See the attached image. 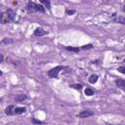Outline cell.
Returning <instances> with one entry per match:
<instances>
[{
	"mask_svg": "<svg viewBox=\"0 0 125 125\" xmlns=\"http://www.w3.org/2000/svg\"><path fill=\"white\" fill-rule=\"evenodd\" d=\"M26 10L28 13H35V12H40V13H44L45 9L43 6L36 4L34 2H28L26 5Z\"/></svg>",
	"mask_w": 125,
	"mask_h": 125,
	"instance_id": "obj_1",
	"label": "cell"
},
{
	"mask_svg": "<svg viewBox=\"0 0 125 125\" xmlns=\"http://www.w3.org/2000/svg\"><path fill=\"white\" fill-rule=\"evenodd\" d=\"M62 69H63V66H62V65L55 66V67L51 68V69L48 71V76L51 77V78H58L59 73H60L61 70H62Z\"/></svg>",
	"mask_w": 125,
	"mask_h": 125,
	"instance_id": "obj_2",
	"label": "cell"
},
{
	"mask_svg": "<svg viewBox=\"0 0 125 125\" xmlns=\"http://www.w3.org/2000/svg\"><path fill=\"white\" fill-rule=\"evenodd\" d=\"M5 15H6V18L8 20V22H10V21H14L15 16H16V12L13 9H8L5 12Z\"/></svg>",
	"mask_w": 125,
	"mask_h": 125,
	"instance_id": "obj_3",
	"label": "cell"
},
{
	"mask_svg": "<svg viewBox=\"0 0 125 125\" xmlns=\"http://www.w3.org/2000/svg\"><path fill=\"white\" fill-rule=\"evenodd\" d=\"M92 115H94V111H92L90 109H85V110H82L80 113H78L77 117L85 118V117H89V116H92Z\"/></svg>",
	"mask_w": 125,
	"mask_h": 125,
	"instance_id": "obj_4",
	"label": "cell"
},
{
	"mask_svg": "<svg viewBox=\"0 0 125 125\" xmlns=\"http://www.w3.org/2000/svg\"><path fill=\"white\" fill-rule=\"evenodd\" d=\"M33 34H34L35 36H43V35L48 34V31L44 30L42 27H37V28H35V29H34Z\"/></svg>",
	"mask_w": 125,
	"mask_h": 125,
	"instance_id": "obj_5",
	"label": "cell"
},
{
	"mask_svg": "<svg viewBox=\"0 0 125 125\" xmlns=\"http://www.w3.org/2000/svg\"><path fill=\"white\" fill-rule=\"evenodd\" d=\"M15 108H16V106L13 105V104H11V105H9V106L6 107L5 113L7 115H13V114H15Z\"/></svg>",
	"mask_w": 125,
	"mask_h": 125,
	"instance_id": "obj_6",
	"label": "cell"
},
{
	"mask_svg": "<svg viewBox=\"0 0 125 125\" xmlns=\"http://www.w3.org/2000/svg\"><path fill=\"white\" fill-rule=\"evenodd\" d=\"M115 84H116V86L119 89L125 91V80H123V79H117V80H115Z\"/></svg>",
	"mask_w": 125,
	"mask_h": 125,
	"instance_id": "obj_7",
	"label": "cell"
},
{
	"mask_svg": "<svg viewBox=\"0 0 125 125\" xmlns=\"http://www.w3.org/2000/svg\"><path fill=\"white\" fill-rule=\"evenodd\" d=\"M98 78H99V76L97 75V74H92L90 77H89V82L91 83V84H94V83H96L97 81H98Z\"/></svg>",
	"mask_w": 125,
	"mask_h": 125,
	"instance_id": "obj_8",
	"label": "cell"
},
{
	"mask_svg": "<svg viewBox=\"0 0 125 125\" xmlns=\"http://www.w3.org/2000/svg\"><path fill=\"white\" fill-rule=\"evenodd\" d=\"M26 111V108L25 107H16L15 108V114H21V113H24Z\"/></svg>",
	"mask_w": 125,
	"mask_h": 125,
	"instance_id": "obj_9",
	"label": "cell"
},
{
	"mask_svg": "<svg viewBox=\"0 0 125 125\" xmlns=\"http://www.w3.org/2000/svg\"><path fill=\"white\" fill-rule=\"evenodd\" d=\"M113 21H114L115 22H118V23H121V24H125V18L122 17V16H119V17L115 18Z\"/></svg>",
	"mask_w": 125,
	"mask_h": 125,
	"instance_id": "obj_10",
	"label": "cell"
},
{
	"mask_svg": "<svg viewBox=\"0 0 125 125\" xmlns=\"http://www.w3.org/2000/svg\"><path fill=\"white\" fill-rule=\"evenodd\" d=\"M84 94H85L86 96H93V95L95 94V91H94L93 89H91V88H86V89L84 90Z\"/></svg>",
	"mask_w": 125,
	"mask_h": 125,
	"instance_id": "obj_11",
	"label": "cell"
},
{
	"mask_svg": "<svg viewBox=\"0 0 125 125\" xmlns=\"http://www.w3.org/2000/svg\"><path fill=\"white\" fill-rule=\"evenodd\" d=\"M26 99H27V97L25 95H23V94L19 95V96L16 97V101H18V102H22L23 100H26Z\"/></svg>",
	"mask_w": 125,
	"mask_h": 125,
	"instance_id": "obj_12",
	"label": "cell"
},
{
	"mask_svg": "<svg viewBox=\"0 0 125 125\" xmlns=\"http://www.w3.org/2000/svg\"><path fill=\"white\" fill-rule=\"evenodd\" d=\"M65 49L67 50V51H72V52H79V48H75V47H70V46H66L65 47Z\"/></svg>",
	"mask_w": 125,
	"mask_h": 125,
	"instance_id": "obj_13",
	"label": "cell"
},
{
	"mask_svg": "<svg viewBox=\"0 0 125 125\" xmlns=\"http://www.w3.org/2000/svg\"><path fill=\"white\" fill-rule=\"evenodd\" d=\"M71 88H74V89H77V90H81L82 89V85L81 84H72L70 85Z\"/></svg>",
	"mask_w": 125,
	"mask_h": 125,
	"instance_id": "obj_14",
	"label": "cell"
},
{
	"mask_svg": "<svg viewBox=\"0 0 125 125\" xmlns=\"http://www.w3.org/2000/svg\"><path fill=\"white\" fill-rule=\"evenodd\" d=\"M12 42H13V40L11 38H4L2 40V43L3 44H8V43H12Z\"/></svg>",
	"mask_w": 125,
	"mask_h": 125,
	"instance_id": "obj_15",
	"label": "cell"
},
{
	"mask_svg": "<svg viewBox=\"0 0 125 125\" xmlns=\"http://www.w3.org/2000/svg\"><path fill=\"white\" fill-rule=\"evenodd\" d=\"M91 48H93V45H92V44L84 45V46H82V47H81V49H82V50H88V49H91Z\"/></svg>",
	"mask_w": 125,
	"mask_h": 125,
	"instance_id": "obj_16",
	"label": "cell"
},
{
	"mask_svg": "<svg viewBox=\"0 0 125 125\" xmlns=\"http://www.w3.org/2000/svg\"><path fill=\"white\" fill-rule=\"evenodd\" d=\"M31 122H32L33 124H43V123H44L43 121H40V120H36L35 118H32V119H31Z\"/></svg>",
	"mask_w": 125,
	"mask_h": 125,
	"instance_id": "obj_17",
	"label": "cell"
},
{
	"mask_svg": "<svg viewBox=\"0 0 125 125\" xmlns=\"http://www.w3.org/2000/svg\"><path fill=\"white\" fill-rule=\"evenodd\" d=\"M117 70H118L120 73L125 74V66H120V67H118V68H117Z\"/></svg>",
	"mask_w": 125,
	"mask_h": 125,
	"instance_id": "obj_18",
	"label": "cell"
},
{
	"mask_svg": "<svg viewBox=\"0 0 125 125\" xmlns=\"http://www.w3.org/2000/svg\"><path fill=\"white\" fill-rule=\"evenodd\" d=\"M41 3L45 4L47 8H50V1H46V0H41Z\"/></svg>",
	"mask_w": 125,
	"mask_h": 125,
	"instance_id": "obj_19",
	"label": "cell"
},
{
	"mask_svg": "<svg viewBox=\"0 0 125 125\" xmlns=\"http://www.w3.org/2000/svg\"><path fill=\"white\" fill-rule=\"evenodd\" d=\"M74 13H75L74 10H66V14L67 15H73Z\"/></svg>",
	"mask_w": 125,
	"mask_h": 125,
	"instance_id": "obj_20",
	"label": "cell"
},
{
	"mask_svg": "<svg viewBox=\"0 0 125 125\" xmlns=\"http://www.w3.org/2000/svg\"><path fill=\"white\" fill-rule=\"evenodd\" d=\"M3 60H4V58H3V55H1V62H3Z\"/></svg>",
	"mask_w": 125,
	"mask_h": 125,
	"instance_id": "obj_21",
	"label": "cell"
},
{
	"mask_svg": "<svg viewBox=\"0 0 125 125\" xmlns=\"http://www.w3.org/2000/svg\"><path fill=\"white\" fill-rule=\"evenodd\" d=\"M123 62H125V59H124V61H123Z\"/></svg>",
	"mask_w": 125,
	"mask_h": 125,
	"instance_id": "obj_22",
	"label": "cell"
},
{
	"mask_svg": "<svg viewBox=\"0 0 125 125\" xmlns=\"http://www.w3.org/2000/svg\"><path fill=\"white\" fill-rule=\"evenodd\" d=\"M109 125H112V124H109Z\"/></svg>",
	"mask_w": 125,
	"mask_h": 125,
	"instance_id": "obj_23",
	"label": "cell"
}]
</instances>
